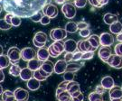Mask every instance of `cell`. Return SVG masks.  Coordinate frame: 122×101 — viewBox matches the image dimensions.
<instances>
[{"instance_id": "1", "label": "cell", "mask_w": 122, "mask_h": 101, "mask_svg": "<svg viewBox=\"0 0 122 101\" xmlns=\"http://www.w3.org/2000/svg\"><path fill=\"white\" fill-rule=\"evenodd\" d=\"M61 11H62L63 14L65 15V17L68 19L75 17L76 13H77L76 6L72 3H64L61 6Z\"/></svg>"}, {"instance_id": "2", "label": "cell", "mask_w": 122, "mask_h": 101, "mask_svg": "<svg viewBox=\"0 0 122 101\" xmlns=\"http://www.w3.org/2000/svg\"><path fill=\"white\" fill-rule=\"evenodd\" d=\"M33 43L37 48L44 47V45L47 43V35L44 32H38L36 33L33 39Z\"/></svg>"}, {"instance_id": "3", "label": "cell", "mask_w": 122, "mask_h": 101, "mask_svg": "<svg viewBox=\"0 0 122 101\" xmlns=\"http://www.w3.org/2000/svg\"><path fill=\"white\" fill-rule=\"evenodd\" d=\"M105 62L111 68L119 70L122 68V56H119L117 54H111Z\"/></svg>"}, {"instance_id": "4", "label": "cell", "mask_w": 122, "mask_h": 101, "mask_svg": "<svg viewBox=\"0 0 122 101\" xmlns=\"http://www.w3.org/2000/svg\"><path fill=\"white\" fill-rule=\"evenodd\" d=\"M6 55L10 60V63L15 64L21 59V50H19L17 47H11L8 50Z\"/></svg>"}, {"instance_id": "5", "label": "cell", "mask_w": 122, "mask_h": 101, "mask_svg": "<svg viewBox=\"0 0 122 101\" xmlns=\"http://www.w3.org/2000/svg\"><path fill=\"white\" fill-rule=\"evenodd\" d=\"M50 37L53 41H61L67 37V32L62 28H54L50 32Z\"/></svg>"}, {"instance_id": "6", "label": "cell", "mask_w": 122, "mask_h": 101, "mask_svg": "<svg viewBox=\"0 0 122 101\" xmlns=\"http://www.w3.org/2000/svg\"><path fill=\"white\" fill-rule=\"evenodd\" d=\"M42 13L44 14V15L50 17L51 19L52 18H55L58 15V8H57L54 5L47 4L43 7Z\"/></svg>"}, {"instance_id": "7", "label": "cell", "mask_w": 122, "mask_h": 101, "mask_svg": "<svg viewBox=\"0 0 122 101\" xmlns=\"http://www.w3.org/2000/svg\"><path fill=\"white\" fill-rule=\"evenodd\" d=\"M109 99L110 101H122V88L121 87L114 86L109 89Z\"/></svg>"}, {"instance_id": "8", "label": "cell", "mask_w": 122, "mask_h": 101, "mask_svg": "<svg viewBox=\"0 0 122 101\" xmlns=\"http://www.w3.org/2000/svg\"><path fill=\"white\" fill-rule=\"evenodd\" d=\"M100 42L101 46L109 47L114 43L113 35L111 34H109V33H103L100 35Z\"/></svg>"}, {"instance_id": "9", "label": "cell", "mask_w": 122, "mask_h": 101, "mask_svg": "<svg viewBox=\"0 0 122 101\" xmlns=\"http://www.w3.org/2000/svg\"><path fill=\"white\" fill-rule=\"evenodd\" d=\"M36 53L33 48L31 47H25L21 51V58L25 62H29L31 60L35 59Z\"/></svg>"}, {"instance_id": "10", "label": "cell", "mask_w": 122, "mask_h": 101, "mask_svg": "<svg viewBox=\"0 0 122 101\" xmlns=\"http://www.w3.org/2000/svg\"><path fill=\"white\" fill-rule=\"evenodd\" d=\"M77 50L81 52V53H85V52H95L96 49L92 47L91 43L88 42V40H81L77 43Z\"/></svg>"}, {"instance_id": "11", "label": "cell", "mask_w": 122, "mask_h": 101, "mask_svg": "<svg viewBox=\"0 0 122 101\" xmlns=\"http://www.w3.org/2000/svg\"><path fill=\"white\" fill-rule=\"evenodd\" d=\"M15 97L17 101H27L29 98V93L22 88H18L15 90Z\"/></svg>"}, {"instance_id": "12", "label": "cell", "mask_w": 122, "mask_h": 101, "mask_svg": "<svg viewBox=\"0 0 122 101\" xmlns=\"http://www.w3.org/2000/svg\"><path fill=\"white\" fill-rule=\"evenodd\" d=\"M111 50L109 47H107V46H101L100 49H99V53H98V55H99V58L102 62H106L108 59L109 58V56L111 55Z\"/></svg>"}, {"instance_id": "13", "label": "cell", "mask_w": 122, "mask_h": 101, "mask_svg": "<svg viewBox=\"0 0 122 101\" xmlns=\"http://www.w3.org/2000/svg\"><path fill=\"white\" fill-rule=\"evenodd\" d=\"M100 85L107 90V89H110L115 86V81L112 77L110 76H105L103 77L101 80H100Z\"/></svg>"}, {"instance_id": "14", "label": "cell", "mask_w": 122, "mask_h": 101, "mask_svg": "<svg viewBox=\"0 0 122 101\" xmlns=\"http://www.w3.org/2000/svg\"><path fill=\"white\" fill-rule=\"evenodd\" d=\"M67 68V62L64 60H59L54 64V72L56 74H62L66 71Z\"/></svg>"}, {"instance_id": "15", "label": "cell", "mask_w": 122, "mask_h": 101, "mask_svg": "<svg viewBox=\"0 0 122 101\" xmlns=\"http://www.w3.org/2000/svg\"><path fill=\"white\" fill-rule=\"evenodd\" d=\"M36 56H37V59L39 60L40 62H44L48 61L49 57H50L48 49L44 48V47L39 48V50L37 51V53H36Z\"/></svg>"}, {"instance_id": "16", "label": "cell", "mask_w": 122, "mask_h": 101, "mask_svg": "<svg viewBox=\"0 0 122 101\" xmlns=\"http://www.w3.org/2000/svg\"><path fill=\"white\" fill-rule=\"evenodd\" d=\"M77 50V43L72 39L64 42V51L66 53H74Z\"/></svg>"}, {"instance_id": "17", "label": "cell", "mask_w": 122, "mask_h": 101, "mask_svg": "<svg viewBox=\"0 0 122 101\" xmlns=\"http://www.w3.org/2000/svg\"><path fill=\"white\" fill-rule=\"evenodd\" d=\"M34 76V71H32L31 70H29L27 67L26 68H24L21 70V72H20V75L19 77L21 78L22 80L24 81H28L29 79H31Z\"/></svg>"}, {"instance_id": "18", "label": "cell", "mask_w": 122, "mask_h": 101, "mask_svg": "<svg viewBox=\"0 0 122 101\" xmlns=\"http://www.w3.org/2000/svg\"><path fill=\"white\" fill-rule=\"evenodd\" d=\"M66 90L70 93V95H71L74 92H77L79 90H81L80 89V84L78 82H76V81H73V80L70 81V82H68V84H67Z\"/></svg>"}, {"instance_id": "19", "label": "cell", "mask_w": 122, "mask_h": 101, "mask_svg": "<svg viewBox=\"0 0 122 101\" xmlns=\"http://www.w3.org/2000/svg\"><path fill=\"white\" fill-rule=\"evenodd\" d=\"M40 68L44 70V71H45L46 73H49V74H52V72L54 71V64L52 62H49V61L43 62L41 64Z\"/></svg>"}, {"instance_id": "20", "label": "cell", "mask_w": 122, "mask_h": 101, "mask_svg": "<svg viewBox=\"0 0 122 101\" xmlns=\"http://www.w3.org/2000/svg\"><path fill=\"white\" fill-rule=\"evenodd\" d=\"M88 42L91 43L92 47L94 49H98L100 45V36L97 34H92L89 36V38H87Z\"/></svg>"}, {"instance_id": "21", "label": "cell", "mask_w": 122, "mask_h": 101, "mask_svg": "<svg viewBox=\"0 0 122 101\" xmlns=\"http://www.w3.org/2000/svg\"><path fill=\"white\" fill-rule=\"evenodd\" d=\"M26 86H27V88H29L30 90H32V91H35V90H37V89L40 88L41 83H40L39 80L35 79V78H32V79H29V80L27 81Z\"/></svg>"}, {"instance_id": "22", "label": "cell", "mask_w": 122, "mask_h": 101, "mask_svg": "<svg viewBox=\"0 0 122 101\" xmlns=\"http://www.w3.org/2000/svg\"><path fill=\"white\" fill-rule=\"evenodd\" d=\"M103 21L106 24H112L113 23L117 22L118 21V16L116 15V14H111V13H107L104 14V16H103Z\"/></svg>"}, {"instance_id": "23", "label": "cell", "mask_w": 122, "mask_h": 101, "mask_svg": "<svg viewBox=\"0 0 122 101\" xmlns=\"http://www.w3.org/2000/svg\"><path fill=\"white\" fill-rule=\"evenodd\" d=\"M27 68L31 70L32 71H35V70H39L40 67H41V62H40L38 59H33L29 62H27Z\"/></svg>"}, {"instance_id": "24", "label": "cell", "mask_w": 122, "mask_h": 101, "mask_svg": "<svg viewBox=\"0 0 122 101\" xmlns=\"http://www.w3.org/2000/svg\"><path fill=\"white\" fill-rule=\"evenodd\" d=\"M51 45H52V48L55 50V52H57L60 54H61L64 52V42L62 40H61V41H54L53 43H52Z\"/></svg>"}, {"instance_id": "25", "label": "cell", "mask_w": 122, "mask_h": 101, "mask_svg": "<svg viewBox=\"0 0 122 101\" xmlns=\"http://www.w3.org/2000/svg\"><path fill=\"white\" fill-rule=\"evenodd\" d=\"M109 31L111 34H118L119 33L122 32V24L120 22H117L113 23L112 24L109 25Z\"/></svg>"}, {"instance_id": "26", "label": "cell", "mask_w": 122, "mask_h": 101, "mask_svg": "<svg viewBox=\"0 0 122 101\" xmlns=\"http://www.w3.org/2000/svg\"><path fill=\"white\" fill-rule=\"evenodd\" d=\"M15 99V94L11 90H5L2 93V100L3 101H13Z\"/></svg>"}, {"instance_id": "27", "label": "cell", "mask_w": 122, "mask_h": 101, "mask_svg": "<svg viewBox=\"0 0 122 101\" xmlns=\"http://www.w3.org/2000/svg\"><path fill=\"white\" fill-rule=\"evenodd\" d=\"M65 31L67 33H70V34H74L76 33L78 30V27H77V24L74 22H68L65 24Z\"/></svg>"}, {"instance_id": "28", "label": "cell", "mask_w": 122, "mask_h": 101, "mask_svg": "<svg viewBox=\"0 0 122 101\" xmlns=\"http://www.w3.org/2000/svg\"><path fill=\"white\" fill-rule=\"evenodd\" d=\"M10 64V60L7 55H0V70L7 68Z\"/></svg>"}, {"instance_id": "29", "label": "cell", "mask_w": 122, "mask_h": 101, "mask_svg": "<svg viewBox=\"0 0 122 101\" xmlns=\"http://www.w3.org/2000/svg\"><path fill=\"white\" fill-rule=\"evenodd\" d=\"M21 68L17 64H13L12 66L9 68V74L14 76V77H18L21 72Z\"/></svg>"}, {"instance_id": "30", "label": "cell", "mask_w": 122, "mask_h": 101, "mask_svg": "<svg viewBox=\"0 0 122 101\" xmlns=\"http://www.w3.org/2000/svg\"><path fill=\"white\" fill-rule=\"evenodd\" d=\"M56 98L58 99V101H70L71 97L67 90H64L61 93H60L58 96H56Z\"/></svg>"}, {"instance_id": "31", "label": "cell", "mask_w": 122, "mask_h": 101, "mask_svg": "<svg viewBox=\"0 0 122 101\" xmlns=\"http://www.w3.org/2000/svg\"><path fill=\"white\" fill-rule=\"evenodd\" d=\"M83 64H77V63H69L67 64V68H66V71H70V72H73L75 73L77 70H79Z\"/></svg>"}, {"instance_id": "32", "label": "cell", "mask_w": 122, "mask_h": 101, "mask_svg": "<svg viewBox=\"0 0 122 101\" xmlns=\"http://www.w3.org/2000/svg\"><path fill=\"white\" fill-rule=\"evenodd\" d=\"M89 100L90 101H104V99H103V97H102L101 94H99V93H97L96 91H94V92H92L89 95Z\"/></svg>"}, {"instance_id": "33", "label": "cell", "mask_w": 122, "mask_h": 101, "mask_svg": "<svg viewBox=\"0 0 122 101\" xmlns=\"http://www.w3.org/2000/svg\"><path fill=\"white\" fill-rule=\"evenodd\" d=\"M43 13L42 12H40V11H38V12H36L35 14H32L30 16V19L33 21V22H40L41 21V19H42V17H43Z\"/></svg>"}, {"instance_id": "34", "label": "cell", "mask_w": 122, "mask_h": 101, "mask_svg": "<svg viewBox=\"0 0 122 101\" xmlns=\"http://www.w3.org/2000/svg\"><path fill=\"white\" fill-rule=\"evenodd\" d=\"M21 18L18 15H13L12 16V19H11V25L15 27H17L21 24Z\"/></svg>"}, {"instance_id": "35", "label": "cell", "mask_w": 122, "mask_h": 101, "mask_svg": "<svg viewBox=\"0 0 122 101\" xmlns=\"http://www.w3.org/2000/svg\"><path fill=\"white\" fill-rule=\"evenodd\" d=\"M12 25L9 24L5 22V19H0V30H3V31H6V30H9L11 29Z\"/></svg>"}, {"instance_id": "36", "label": "cell", "mask_w": 122, "mask_h": 101, "mask_svg": "<svg viewBox=\"0 0 122 101\" xmlns=\"http://www.w3.org/2000/svg\"><path fill=\"white\" fill-rule=\"evenodd\" d=\"M63 79L65 81H72L74 79V73L73 72H70V71H65L64 72V75H63Z\"/></svg>"}, {"instance_id": "37", "label": "cell", "mask_w": 122, "mask_h": 101, "mask_svg": "<svg viewBox=\"0 0 122 101\" xmlns=\"http://www.w3.org/2000/svg\"><path fill=\"white\" fill-rule=\"evenodd\" d=\"M88 0H74V5L79 8H83L86 6Z\"/></svg>"}, {"instance_id": "38", "label": "cell", "mask_w": 122, "mask_h": 101, "mask_svg": "<svg viewBox=\"0 0 122 101\" xmlns=\"http://www.w3.org/2000/svg\"><path fill=\"white\" fill-rule=\"evenodd\" d=\"M33 78H35V79H37V80H39V81H44V80L46 79L45 77H44L43 75L40 73L39 70L34 71V76H33Z\"/></svg>"}, {"instance_id": "39", "label": "cell", "mask_w": 122, "mask_h": 101, "mask_svg": "<svg viewBox=\"0 0 122 101\" xmlns=\"http://www.w3.org/2000/svg\"><path fill=\"white\" fill-rule=\"evenodd\" d=\"M79 34L81 35L83 38H89V36L91 35V30L89 28H85V29H81L80 30Z\"/></svg>"}, {"instance_id": "40", "label": "cell", "mask_w": 122, "mask_h": 101, "mask_svg": "<svg viewBox=\"0 0 122 101\" xmlns=\"http://www.w3.org/2000/svg\"><path fill=\"white\" fill-rule=\"evenodd\" d=\"M94 56V52H85L82 53L81 60H91Z\"/></svg>"}, {"instance_id": "41", "label": "cell", "mask_w": 122, "mask_h": 101, "mask_svg": "<svg viewBox=\"0 0 122 101\" xmlns=\"http://www.w3.org/2000/svg\"><path fill=\"white\" fill-rule=\"evenodd\" d=\"M47 49H48L49 54H50V56H51V57L56 58V57H58V56H60V55H61L60 53H58L57 52H55V50L52 48V45H50V46H49V47Z\"/></svg>"}, {"instance_id": "42", "label": "cell", "mask_w": 122, "mask_h": 101, "mask_svg": "<svg viewBox=\"0 0 122 101\" xmlns=\"http://www.w3.org/2000/svg\"><path fill=\"white\" fill-rule=\"evenodd\" d=\"M114 51H115V54L122 56V43L116 44V46L114 47Z\"/></svg>"}, {"instance_id": "43", "label": "cell", "mask_w": 122, "mask_h": 101, "mask_svg": "<svg viewBox=\"0 0 122 101\" xmlns=\"http://www.w3.org/2000/svg\"><path fill=\"white\" fill-rule=\"evenodd\" d=\"M81 56H82V53H81V52H80V51L74 52L73 57H72V61H74V62L80 61V60H81Z\"/></svg>"}, {"instance_id": "44", "label": "cell", "mask_w": 122, "mask_h": 101, "mask_svg": "<svg viewBox=\"0 0 122 101\" xmlns=\"http://www.w3.org/2000/svg\"><path fill=\"white\" fill-rule=\"evenodd\" d=\"M50 22H51V18L48 17V16H46V15H43V17H42L41 21H40V23H41L43 25H47V24H49Z\"/></svg>"}, {"instance_id": "45", "label": "cell", "mask_w": 122, "mask_h": 101, "mask_svg": "<svg viewBox=\"0 0 122 101\" xmlns=\"http://www.w3.org/2000/svg\"><path fill=\"white\" fill-rule=\"evenodd\" d=\"M72 57H73V53H66L64 55V61L66 62H70L72 61Z\"/></svg>"}, {"instance_id": "46", "label": "cell", "mask_w": 122, "mask_h": 101, "mask_svg": "<svg viewBox=\"0 0 122 101\" xmlns=\"http://www.w3.org/2000/svg\"><path fill=\"white\" fill-rule=\"evenodd\" d=\"M89 24H87L86 22H79L77 24V27L78 29L81 30V29H85V28H89Z\"/></svg>"}, {"instance_id": "47", "label": "cell", "mask_w": 122, "mask_h": 101, "mask_svg": "<svg viewBox=\"0 0 122 101\" xmlns=\"http://www.w3.org/2000/svg\"><path fill=\"white\" fill-rule=\"evenodd\" d=\"M97 93H99V94H104L105 93V91H106V89H105L101 85H99V86H97L96 87V90H95Z\"/></svg>"}, {"instance_id": "48", "label": "cell", "mask_w": 122, "mask_h": 101, "mask_svg": "<svg viewBox=\"0 0 122 101\" xmlns=\"http://www.w3.org/2000/svg\"><path fill=\"white\" fill-rule=\"evenodd\" d=\"M88 1H89V3L92 5V6H95V7H100L99 0H88Z\"/></svg>"}, {"instance_id": "49", "label": "cell", "mask_w": 122, "mask_h": 101, "mask_svg": "<svg viewBox=\"0 0 122 101\" xmlns=\"http://www.w3.org/2000/svg\"><path fill=\"white\" fill-rule=\"evenodd\" d=\"M14 14H5V22L7 23V24H11V19H12V16H13Z\"/></svg>"}, {"instance_id": "50", "label": "cell", "mask_w": 122, "mask_h": 101, "mask_svg": "<svg viewBox=\"0 0 122 101\" xmlns=\"http://www.w3.org/2000/svg\"><path fill=\"white\" fill-rule=\"evenodd\" d=\"M67 84H68V81H62L61 83H60L58 85V88H65L66 89V87H67Z\"/></svg>"}, {"instance_id": "51", "label": "cell", "mask_w": 122, "mask_h": 101, "mask_svg": "<svg viewBox=\"0 0 122 101\" xmlns=\"http://www.w3.org/2000/svg\"><path fill=\"white\" fill-rule=\"evenodd\" d=\"M99 2H100V7H102L103 5H107L109 3V0H99Z\"/></svg>"}, {"instance_id": "52", "label": "cell", "mask_w": 122, "mask_h": 101, "mask_svg": "<svg viewBox=\"0 0 122 101\" xmlns=\"http://www.w3.org/2000/svg\"><path fill=\"white\" fill-rule=\"evenodd\" d=\"M5 79V74H4V71L2 70H0V83L3 82Z\"/></svg>"}, {"instance_id": "53", "label": "cell", "mask_w": 122, "mask_h": 101, "mask_svg": "<svg viewBox=\"0 0 122 101\" xmlns=\"http://www.w3.org/2000/svg\"><path fill=\"white\" fill-rule=\"evenodd\" d=\"M116 39H117V41H118V43H122V32L121 33H119L118 34H117Z\"/></svg>"}, {"instance_id": "54", "label": "cell", "mask_w": 122, "mask_h": 101, "mask_svg": "<svg viewBox=\"0 0 122 101\" xmlns=\"http://www.w3.org/2000/svg\"><path fill=\"white\" fill-rule=\"evenodd\" d=\"M81 93V90H79V91H77V92H74L73 94H71V97H77V96H79Z\"/></svg>"}, {"instance_id": "55", "label": "cell", "mask_w": 122, "mask_h": 101, "mask_svg": "<svg viewBox=\"0 0 122 101\" xmlns=\"http://www.w3.org/2000/svg\"><path fill=\"white\" fill-rule=\"evenodd\" d=\"M66 0H55V2H56L58 5H63L65 3Z\"/></svg>"}, {"instance_id": "56", "label": "cell", "mask_w": 122, "mask_h": 101, "mask_svg": "<svg viewBox=\"0 0 122 101\" xmlns=\"http://www.w3.org/2000/svg\"><path fill=\"white\" fill-rule=\"evenodd\" d=\"M3 53H4V49H3V46L0 44V55H3Z\"/></svg>"}, {"instance_id": "57", "label": "cell", "mask_w": 122, "mask_h": 101, "mask_svg": "<svg viewBox=\"0 0 122 101\" xmlns=\"http://www.w3.org/2000/svg\"><path fill=\"white\" fill-rule=\"evenodd\" d=\"M2 93H3V88H2V86L0 85V95H2Z\"/></svg>"}, {"instance_id": "58", "label": "cell", "mask_w": 122, "mask_h": 101, "mask_svg": "<svg viewBox=\"0 0 122 101\" xmlns=\"http://www.w3.org/2000/svg\"><path fill=\"white\" fill-rule=\"evenodd\" d=\"M1 12H2V5H0V13H1Z\"/></svg>"}, {"instance_id": "59", "label": "cell", "mask_w": 122, "mask_h": 101, "mask_svg": "<svg viewBox=\"0 0 122 101\" xmlns=\"http://www.w3.org/2000/svg\"><path fill=\"white\" fill-rule=\"evenodd\" d=\"M13 101H17V100H16V99H14V100Z\"/></svg>"}, {"instance_id": "60", "label": "cell", "mask_w": 122, "mask_h": 101, "mask_svg": "<svg viewBox=\"0 0 122 101\" xmlns=\"http://www.w3.org/2000/svg\"><path fill=\"white\" fill-rule=\"evenodd\" d=\"M1 101H3V100H1Z\"/></svg>"}, {"instance_id": "61", "label": "cell", "mask_w": 122, "mask_h": 101, "mask_svg": "<svg viewBox=\"0 0 122 101\" xmlns=\"http://www.w3.org/2000/svg\"><path fill=\"white\" fill-rule=\"evenodd\" d=\"M121 88H122V87H121Z\"/></svg>"}]
</instances>
